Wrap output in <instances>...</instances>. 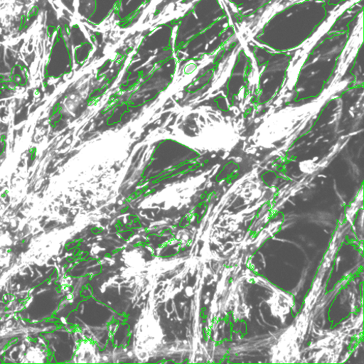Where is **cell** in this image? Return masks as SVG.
Segmentation results:
<instances>
[{"label": "cell", "mask_w": 364, "mask_h": 364, "mask_svg": "<svg viewBox=\"0 0 364 364\" xmlns=\"http://www.w3.org/2000/svg\"><path fill=\"white\" fill-rule=\"evenodd\" d=\"M154 0H118L112 17L121 29L136 25Z\"/></svg>", "instance_id": "cell-2"}, {"label": "cell", "mask_w": 364, "mask_h": 364, "mask_svg": "<svg viewBox=\"0 0 364 364\" xmlns=\"http://www.w3.org/2000/svg\"><path fill=\"white\" fill-rule=\"evenodd\" d=\"M73 45L70 36L60 33L49 59L46 77L59 78L67 74L72 67Z\"/></svg>", "instance_id": "cell-1"}, {"label": "cell", "mask_w": 364, "mask_h": 364, "mask_svg": "<svg viewBox=\"0 0 364 364\" xmlns=\"http://www.w3.org/2000/svg\"><path fill=\"white\" fill-rule=\"evenodd\" d=\"M6 149V141L4 136H0V157L3 156Z\"/></svg>", "instance_id": "cell-5"}, {"label": "cell", "mask_w": 364, "mask_h": 364, "mask_svg": "<svg viewBox=\"0 0 364 364\" xmlns=\"http://www.w3.org/2000/svg\"><path fill=\"white\" fill-rule=\"evenodd\" d=\"M70 38L74 48L75 62L78 65H82L93 52L94 45L80 27L76 26L73 28V32H70Z\"/></svg>", "instance_id": "cell-4"}, {"label": "cell", "mask_w": 364, "mask_h": 364, "mask_svg": "<svg viewBox=\"0 0 364 364\" xmlns=\"http://www.w3.org/2000/svg\"><path fill=\"white\" fill-rule=\"evenodd\" d=\"M118 0H79V14L90 24L100 26L112 16Z\"/></svg>", "instance_id": "cell-3"}]
</instances>
